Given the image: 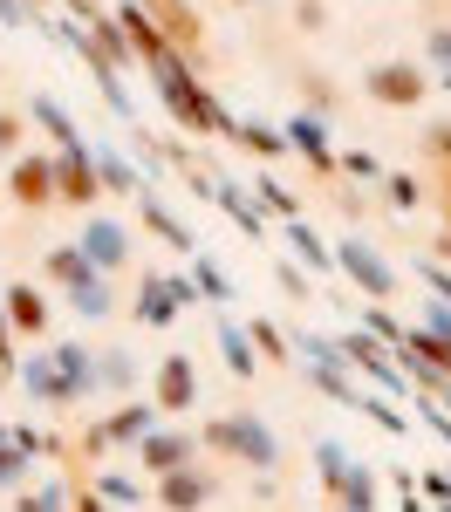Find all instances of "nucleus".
<instances>
[{
	"label": "nucleus",
	"instance_id": "f257e3e1",
	"mask_svg": "<svg viewBox=\"0 0 451 512\" xmlns=\"http://www.w3.org/2000/svg\"><path fill=\"white\" fill-rule=\"evenodd\" d=\"M376 96H383V103H410V96H417V76H410V69H383V76H376Z\"/></svg>",
	"mask_w": 451,
	"mask_h": 512
},
{
	"label": "nucleus",
	"instance_id": "7ed1b4c3",
	"mask_svg": "<svg viewBox=\"0 0 451 512\" xmlns=\"http://www.w3.org/2000/svg\"><path fill=\"white\" fill-rule=\"evenodd\" d=\"M21 198H28V205H41V198H48V171H41V164H28V171H21Z\"/></svg>",
	"mask_w": 451,
	"mask_h": 512
},
{
	"label": "nucleus",
	"instance_id": "f03ea898",
	"mask_svg": "<svg viewBox=\"0 0 451 512\" xmlns=\"http://www.w3.org/2000/svg\"><path fill=\"white\" fill-rule=\"evenodd\" d=\"M164 28H171V35L185 41V48H192V41H199V28H192V14H185V7H178V0H164Z\"/></svg>",
	"mask_w": 451,
	"mask_h": 512
}]
</instances>
